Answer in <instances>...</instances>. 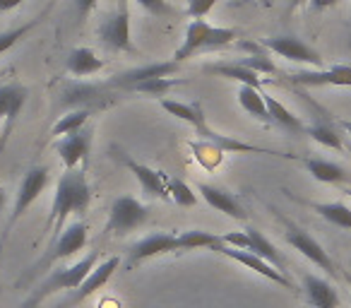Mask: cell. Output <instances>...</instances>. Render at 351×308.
Returning a JSON list of instances; mask_svg holds the SVG:
<instances>
[{
    "instance_id": "15",
    "label": "cell",
    "mask_w": 351,
    "mask_h": 308,
    "mask_svg": "<svg viewBox=\"0 0 351 308\" xmlns=\"http://www.w3.org/2000/svg\"><path fill=\"white\" fill-rule=\"evenodd\" d=\"M291 82L298 87H351V65H335L330 70H301L291 75Z\"/></svg>"
},
{
    "instance_id": "24",
    "label": "cell",
    "mask_w": 351,
    "mask_h": 308,
    "mask_svg": "<svg viewBox=\"0 0 351 308\" xmlns=\"http://www.w3.org/2000/svg\"><path fill=\"white\" fill-rule=\"evenodd\" d=\"M306 132L317 142V145L330 147V150H337V152L344 150V142H341L339 130H337L332 118H327V113L322 111V108H320V116H317L311 126H306Z\"/></svg>"
},
{
    "instance_id": "14",
    "label": "cell",
    "mask_w": 351,
    "mask_h": 308,
    "mask_svg": "<svg viewBox=\"0 0 351 308\" xmlns=\"http://www.w3.org/2000/svg\"><path fill=\"white\" fill-rule=\"evenodd\" d=\"M178 234H164V231H156V234L145 236L142 241H137L130 248V255H128V265L135 268V265L145 263L149 258H156V255H166V253H178Z\"/></svg>"
},
{
    "instance_id": "40",
    "label": "cell",
    "mask_w": 351,
    "mask_h": 308,
    "mask_svg": "<svg viewBox=\"0 0 351 308\" xmlns=\"http://www.w3.org/2000/svg\"><path fill=\"white\" fill-rule=\"evenodd\" d=\"M22 5V0H0V12H10Z\"/></svg>"
},
{
    "instance_id": "7",
    "label": "cell",
    "mask_w": 351,
    "mask_h": 308,
    "mask_svg": "<svg viewBox=\"0 0 351 308\" xmlns=\"http://www.w3.org/2000/svg\"><path fill=\"white\" fill-rule=\"evenodd\" d=\"M212 250H217L219 255H224V258L234 260V263L243 265V268L253 270V272H258L260 277L269 279L272 284H279V287L284 289H293L291 279L287 277V274L282 272V270H277L274 265H269L267 260L258 258L255 253H250V250H243V248H231V246H224V244H217Z\"/></svg>"
},
{
    "instance_id": "44",
    "label": "cell",
    "mask_w": 351,
    "mask_h": 308,
    "mask_svg": "<svg viewBox=\"0 0 351 308\" xmlns=\"http://www.w3.org/2000/svg\"><path fill=\"white\" fill-rule=\"evenodd\" d=\"M121 8H128V0H121Z\"/></svg>"
},
{
    "instance_id": "42",
    "label": "cell",
    "mask_w": 351,
    "mask_h": 308,
    "mask_svg": "<svg viewBox=\"0 0 351 308\" xmlns=\"http://www.w3.org/2000/svg\"><path fill=\"white\" fill-rule=\"evenodd\" d=\"M301 5H308V0H289V10H296Z\"/></svg>"
},
{
    "instance_id": "18",
    "label": "cell",
    "mask_w": 351,
    "mask_h": 308,
    "mask_svg": "<svg viewBox=\"0 0 351 308\" xmlns=\"http://www.w3.org/2000/svg\"><path fill=\"white\" fill-rule=\"evenodd\" d=\"M197 191H200L202 200H205L210 207H215L217 212H221V215L231 217V220L245 222V210H243V205H241L239 198H236V196H231V193L221 191V188L210 186V183H200V186H197Z\"/></svg>"
},
{
    "instance_id": "13",
    "label": "cell",
    "mask_w": 351,
    "mask_h": 308,
    "mask_svg": "<svg viewBox=\"0 0 351 308\" xmlns=\"http://www.w3.org/2000/svg\"><path fill=\"white\" fill-rule=\"evenodd\" d=\"M99 39L113 51H132L130 15H128V8H121V10L104 17L101 25H99Z\"/></svg>"
},
{
    "instance_id": "30",
    "label": "cell",
    "mask_w": 351,
    "mask_h": 308,
    "mask_svg": "<svg viewBox=\"0 0 351 308\" xmlns=\"http://www.w3.org/2000/svg\"><path fill=\"white\" fill-rule=\"evenodd\" d=\"M92 118V108H73V111L63 113V116L56 121V126L51 128V135L60 137V135H68V132H75L80 128H84Z\"/></svg>"
},
{
    "instance_id": "8",
    "label": "cell",
    "mask_w": 351,
    "mask_h": 308,
    "mask_svg": "<svg viewBox=\"0 0 351 308\" xmlns=\"http://www.w3.org/2000/svg\"><path fill=\"white\" fill-rule=\"evenodd\" d=\"M272 54H277L279 58L291 60V63H301V65H313V68H322V56L313 49L311 44H306L298 36H272V39L263 41Z\"/></svg>"
},
{
    "instance_id": "32",
    "label": "cell",
    "mask_w": 351,
    "mask_h": 308,
    "mask_svg": "<svg viewBox=\"0 0 351 308\" xmlns=\"http://www.w3.org/2000/svg\"><path fill=\"white\" fill-rule=\"evenodd\" d=\"M166 191H169V198L178 207H195L197 205V193L193 191L186 181H181V178L166 176Z\"/></svg>"
},
{
    "instance_id": "41",
    "label": "cell",
    "mask_w": 351,
    "mask_h": 308,
    "mask_svg": "<svg viewBox=\"0 0 351 308\" xmlns=\"http://www.w3.org/2000/svg\"><path fill=\"white\" fill-rule=\"evenodd\" d=\"M5 202H8V193H5V188L0 186V215H3V207H5Z\"/></svg>"
},
{
    "instance_id": "34",
    "label": "cell",
    "mask_w": 351,
    "mask_h": 308,
    "mask_svg": "<svg viewBox=\"0 0 351 308\" xmlns=\"http://www.w3.org/2000/svg\"><path fill=\"white\" fill-rule=\"evenodd\" d=\"M41 22V17H36V20H32V22H27V25H22V27H15V29H8V32H0V56L5 54V51H10L12 46L17 44L20 39H25L27 34H29L32 29H34L36 25Z\"/></svg>"
},
{
    "instance_id": "38",
    "label": "cell",
    "mask_w": 351,
    "mask_h": 308,
    "mask_svg": "<svg viewBox=\"0 0 351 308\" xmlns=\"http://www.w3.org/2000/svg\"><path fill=\"white\" fill-rule=\"evenodd\" d=\"M97 3L99 0H75V12H77L80 20H84V17L97 8Z\"/></svg>"
},
{
    "instance_id": "20",
    "label": "cell",
    "mask_w": 351,
    "mask_h": 308,
    "mask_svg": "<svg viewBox=\"0 0 351 308\" xmlns=\"http://www.w3.org/2000/svg\"><path fill=\"white\" fill-rule=\"evenodd\" d=\"M210 29H212V25H207L205 20H193L191 25H188V29H186V39H183V44L176 49V54H173V58H171V60H176V63H183V60L195 58L197 54H202Z\"/></svg>"
},
{
    "instance_id": "11",
    "label": "cell",
    "mask_w": 351,
    "mask_h": 308,
    "mask_svg": "<svg viewBox=\"0 0 351 308\" xmlns=\"http://www.w3.org/2000/svg\"><path fill=\"white\" fill-rule=\"evenodd\" d=\"M178 65H181V63H176V60H159V63H147V65H140V68H130V70H125V73H121V75H113V78L106 82V87L130 92L135 84L145 82V80L171 78V75L178 73Z\"/></svg>"
},
{
    "instance_id": "21",
    "label": "cell",
    "mask_w": 351,
    "mask_h": 308,
    "mask_svg": "<svg viewBox=\"0 0 351 308\" xmlns=\"http://www.w3.org/2000/svg\"><path fill=\"white\" fill-rule=\"evenodd\" d=\"M239 49L241 51H248V56H243V58H239L241 65H245V68L255 70L258 75H277V65L272 63V58H269V49L265 44H258V41H239Z\"/></svg>"
},
{
    "instance_id": "46",
    "label": "cell",
    "mask_w": 351,
    "mask_h": 308,
    "mask_svg": "<svg viewBox=\"0 0 351 308\" xmlns=\"http://www.w3.org/2000/svg\"><path fill=\"white\" fill-rule=\"evenodd\" d=\"M349 154H351V150H349Z\"/></svg>"
},
{
    "instance_id": "16",
    "label": "cell",
    "mask_w": 351,
    "mask_h": 308,
    "mask_svg": "<svg viewBox=\"0 0 351 308\" xmlns=\"http://www.w3.org/2000/svg\"><path fill=\"white\" fill-rule=\"evenodd\" d=\"M301 289L311 308H339V294L327 279L317 274H303Z\"/></svg>"
},
{
    "instance_id": "29",
    "label": "cell",
    "mask_w": 351,
    "mask_h": 308,
    "mask_svg": "<svg viewBox=\"0 0 351 308\" xmlns=\"http://www.w3.org/2000/svg\"><path fill=\"white\" fill-rule=\"evenodd\" d=\"M265 104H267V111H269L272 123H277V126L287 128V130H291V132H306V126H303L301 118H298L296 113L289 111L279 99L267 97V94H265Z\"/></svg>"
},
{
    "instance_id": "5",
    "label": "cell",
    "mask_w": 351,
    "mask_h": 308,
    "mask_svg": "<svg viewBox=\"0 0 351 308\" xmlns=\"http://www.w3.org/2000/svg\"><path fill=\"white\" fill-rule=\"evenodd\" d=\"M147 220H149V207L145 202H140L132 196H118L111 202V210H108L106 234L128 236L135 229H140Z\"/></svg>"
},
{
    "instance_id": "39",
    "label": "cell",
    "mask_w": 351,
    "mask_h": 308,
    "mask_svg": "<svg viewBox=\"0 0 351 308\" xmlns=\"http://www.w3.org/2000/svg\"><path fill=\"white\" fill-rule=\"evenodd\" d=\"M339 0H308V8H311L313 12H322V10H330V8H335Z\"/></svg>"
},
{
    "instance_id": "4",
    "label": "cell",
    "mask_w": 351,
    "mask_h": 308,
    "mask_svg": "<svg viewBox=\"0 0 351 308\" xmlns=\"http://www.w3.org/2000/svg\"><path fill=\"white\" fill-rule=\"evenodd\" d=\"M46 186H49V169L46 167H32L29 171L22 176L20 188H17L15 205H12V212H10V220H8L5 231H3V239H0V248H3V244L8 241V236L12 234L17 222H20L22 217L27 215V210L41 198V193L46 191Z\"/></svg>"
},
{
    "instance_id": "27",
    "label": "cell",
    "mask_w": 351,
    "mask_h": 308,
    "mask_svg": "<svg viewBox=\"0 0 351 308\" xmlns=\"http://www.w3.org/2000/svg\"><path fill=\"white\" fill-rule=\"evenodd\" d=\"M239 104L248 116H253L260 123H272L267 111V104H265V94L263 89L248 87V84H241L239 87Z\"/></svg>"
},
{
    "instance_id": "22",
    "label": "cell",
    "mask_w": 351,
    "mask_h": 308,
    "mask_svg": "<svg viewBox=\"0 0 351 308\" xmlns=\"http://www.w3.org/2000/svg\"><path fill=\"white\" fill-rule=\"evenodd\" d=\"M65 68L73 78H89V75H97L99 70H104V60L92 49L80 46V49H73L68 54Z\"/></svg>"
},
{
    "instance_id": "17",
    "label": "cell",
    "mask_w": 351,
    "mask_h": 308,
    "mask_svg": "<svg viewBox=\"0 0 351 308\" xmlns=\"http://www.w3.org/2000/svg\"><path fill=\"white\" fill-rule=\"evenodd\" d=\"M123 164L130 169L132 176L140 181L142 191L147 193L149 198H156V200H171L169 191H166V174L164 171H156V169L147 167V164H137L135 159L130 157H123Z\"/></svg>"
},
{
    "instance_id": "28",
    "label": "cell",
    "mask_w": 351,
    "mask_h": 308,
    "mask_svg": "<svg viewBox=\"0 0 351 308\" xmlns=\"http://www.w3.org/2000/svg\"><path fill=\"white\" fill-rule=\"evenodd\" d=\"M313 210L322 217L325 222H330L337 229H346L351 231V207L344 205V202H313Z\"/></svg>"
},
{
    "instance_id": "36",
    "label": "cell",
    "mask_w": 351,
    "mask_h": 308,
    "mask_svg": "<svg viewBox=\"0 0 351 308\" xmlns=\"http://www.w3.org/2000/svg\"><path fill=\"white\" fill-rule=\"evenodd\" d=\"M217 3H219V0H188V15H191L193 20H202Z\"/></svg>"
},
{
    "instance_id": "37",
    "label": "cell",
    "mask_w": 351,
    "mask_h": 308,
    "mask_svg": "<svg viewBox=\"0 0 351 308\" xmlns=\"http://www.w3.org/2000/svg\"><path fill=\"white\" fill-rule=\"evenodd\" d=\"M221 244L245 250L248 248V236H245V231H229V234H221Z\"/></svg>"
},
{
    "instance_id": "35",
    "label": "cell",
    "mask_w": 351,
    "mask_h": 308,
    "mask_svg": "<svg viewBox=\"0 0 351 308\" xmlns=\"http://www.w3.org/2000/svg\"><path fill=\"white\" fill-rule=\"evenodd\" d=\"M137 5L142 8V10H147L149 15L154 17H169L173 15V8H171L169 0H137Z\"/></svg>"
},
{
    "instance_id": "31",
    "label": "cell",
    "mask_w": 351,
    "mask_h": 308,
    "mask_svg": "<svg viewBox=\"0 0 351 308\" xmlns=\"http://www.w3.org/2000/svg\"><path fill=\"white\" fill-rule=\"evenodd\" d=\"M221 244V236L202 229H188L178 234V248L181 250H197V248H215Z\"/></svg>"
},
{
    "instance_id": "3",
    "label": "cell",
    "mask_w": 351,
    "mask_h": 308,
    "mask_svg": "<svg viewBox=\"0 0 351 308\" xmlns=\"http://www.w3.org/2000/svg\"><path fill=\"white\" fill-rule=\"evenodd\" d=\"M84 244H87V224H84V222H73L70 226H65L58 239L46 244V250L41 253V258L36 260L29 268V272L25 274V282H32V279L51 272L56 263L80 253V250L84 248Z\"/></svg>"
},
{
    "instance_id": "43",
    "label": "cell",
    "mask_w": 351,
    "mask_h": 308,
    "mask_svg": "<svg viewBox=\"0 0 351 308\" xmlns=\"http://www.w3.org/2000/svg\"><path fill=\"white\" fill-rule=\"evenodd\" d=\"M337 126H339V128H341V130H344V132H346V135H349V137H351V121H339V123H337Z\"/></svg>"
},
{
    "instance_id": "12",
    "label": "cell",
    "mask_w": 351,
    "mask_h": 308,
    "mask_svg": "<svg viewBox=\"0 0 351 308\" xmlns=\"http://www.w3.org/2000/svg\"><path fill=\"white\" fill-rule=\"evenodd\" d=\"M27 97H29V89L20 82H10V84H3V87H0V121H5V130H3L0 150L8 145V137H10L17 116H20L22 108H25Z\"/></svg>"
},
{
    "instance_id": "25",
    "label": "cell",
    "mask_w": 351,
    "mask_h": 308,
    "mask_svg": "<svg viewBox=\"0 0 351 308\" xmlns=\"http://www.w3.org/2000/svg\"><path fill=\"white\" fill-rule=\"evenodd\" d=\"M301 162H303V167H306V171L320 183H344L346 178H349L346 169L337 162H330V159L308 157V159H301Z\"/></svg>"
},
{
    "instance_id": "6",
    "label": "cell",
    "mask_w": 351,
    "mask_h": 308,
    "mask_svg": "<svg viewBox=\"0 0 351 308\" xmlns=\"http://www.w3.org/2000/svg\"><path fill=\"white\" fill-rule=\"evenodd\" d=\"M282 224H284V239H287V244L291 246V248H296L303 258L311 260L313 265H317L320 270H325V272H330L332 277H335L337 272H335V263H332L330 253H327V250L322 248V246L317 244V241L313 239L306 229H301L298 224L284 220V217H282Z\"/></svg>"
},
{
    "instance_id": "33",
    "label": "cell",
    "mask_w": 351,
    "mask_h": 308,
    "mask_svg": "<svg viewBox=\"0 0 351 308\" xmlns=\"http://www.w3.org/2000/svg\"><path fill=\"white\" fill-rule=\"evenodd\" d=\"M176 84H183V80H173V78H152V80H145V82L135 84L130 92H137V94H149V97H159L164 99Z\"/></svg>"
},
{
    "instance_id": "26",
    "label": "cell",
    "mask_w": 351,
    "mask_h": 308,
    "mask_svg": "<svg viewBox=\"0 0 351 308\" xmlns=\"http://www.w3.org/2000/svg\"><path fill=\"white\" fill-rule=\"evenodd\" d=\"M243 231H245V236H248V248H245V250L255 253L258 258L267 260L269 265H274V268L284 272V258H282V253L277 250V246H274L272 241L263 234V231L253 229V226H248V229H243Z\"/></svg>"
},
{
    "instance_id": "9",
    "label": "cell",
    "mask_w": 351,
    "mask_h": 308,
    "mask_svg": "<svg viewBox=\"0 0 351 308\" xmlns=\"http://www.w3.org/2000/svg\"><path fill=\"white\" fill-rule=\"evenodd\" d=\"M118 265H121V260L116 258V255H111V258H106L104 263H99L97 268L92 270V272L84 277V282L80 284L77 289H73L70 292V296L65 298L63 303H58L56 308H73V306H80V303L84 301V298H89L92 294H97L101 287H106V282L113 277V272L118 270Z\"/></svg>"
},
{
    "instance_id": "1",
    "label": "cell",
    "mask_w": 351,
    "mask_h": 308,
    "mask_svg": "<svg viewBox=\"0 0 351 308\" xmlns=\"http://www.w3.org/2000/svg\"><path fill=\"white\" fill-rule=\"evenodd\" d=\"M89 202H92V188H89L87 174L80 167L65 169L60 181L56 183L49 222H46V229H44V236L49 239V244L63 234L65 222H68L70 215H82V212H87Z\"/></svg>"
},
{
    "instance_id": "47",
    "label": "cell",
    "mask_w": 351,
    "mask_h": 308,
    "mask_svg": "<svg viewBox=\"0 0 351 308\" xmlns=\"http://www.w3.org/2000/svg\"><path fill=\"white\" fill-rule=\"evenodd\" d=\"M265 3H267V0H265Z\"/></svg>"
},
{
    "instance_id": "19",
    "label": "cell",
    "mask_w": 351,
    "mask_h": 308,
    "mask_svg": "<svg viewBox=\"0 0 351 308\" xmlns=\"http://www.w3.org/2000/svg\"><path fill=\"white\" fill-rule=\"evenodd\" d=\"M202 73L207 75H217V78H224V80H234L239 84H248V87L255 89H263V78H260L255 70L245 68L241 65L239 60H224V63H207L202 68Z\"/></svg>"
},
{
    "instance_id": "2",
    "label": "cell",
    "mask_w": 351,
    "mask_h": 308,
    "mask_svg": "<svg viewBox=\"0 0 351 308\" xmlns=\"http://www.w3.org/2000/svg\"><path fill=\"white\" fill-rule=\"evenodd\" d=\"M97 265H99V253L94 250V253L84 255V258H80L77 263L68 265V268H53L34 289H32L29 298H27L20 308H39L41 303L49 296H53V294L73 292V289H77L80 284L84 282V277H87Z\"/></svg>"
},
{
    "instance_id": "45",
    "label": "cell",
    "mask_w": 351,
    "mask_h": 308,
    "mask_svg": "<svg viewBox=\"0 0 351 308\" xmlns=\"http://www.w3.org/2000/svg\"><path fill=\"white\" fill-rule=\"evenodd\" d=\"M346 196H349V198H351V191H349V188H346Z\"/></svg>"
},
{
    "instance_id": "10",
    "label": "cell",
    "mask_w": 351,
    "mask_h": 308,
    "mask_svg": "<svg viewBox=\"0 0 351 308\" xmlns=\"http://www.w3.org/2000/svg\"><path fill=\"white\" fill-rule=\"evenodd\" d=\"M92 140H94V128L84 126L75 132L63 135L56 142V152H58L60 162L65 169H77L80 164L87 159L89 150H92Z\"/></svg>"
},
{
    "instance_id": "23",
    "label": "cell",
    "mask_w": 351,
    "mask_h": 308,
    "mask_svg": "<svg viewBox=\"0 0 351 308\" xmlns=\"http://www.w3.org/2000/svg\"><path fill=\"white\" fill-rule=\"evenodd\" d=\"M161 108L171 116H176L178 121H186L188 126L195 128V132H200L202 128H207V116L202 111V104H186V102H173V99H161Z\"/></svg>"
}]
</instances>
